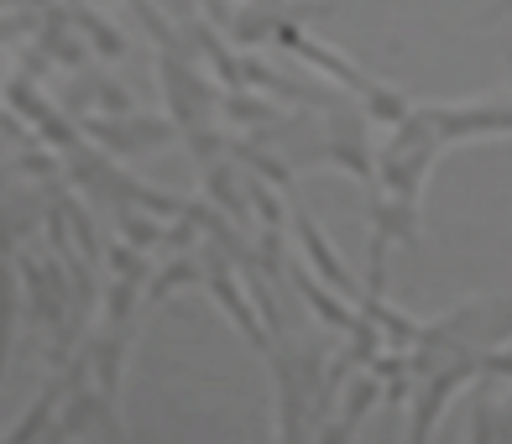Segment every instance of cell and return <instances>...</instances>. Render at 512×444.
I'll list each match as a JSON object with an SVG mask.
<instances>
[{
  "mask_svg": "<svg viewBox=\"0 0 512 444\" xmlns=\"http://www.w3.org/2000/svg\"><path fill=\"white\" fill-rule=\"evenodd\" d=\"M199 277H204V262H199V256H194V251H173L162 267H152V277H147V298H142V303H147V309H157V303L168 298V293L194 288Z\"/></svg>",
  "mask_w": 512,
  "mask_h": 444,
  "instance_id": "cell-17",
  "label": "cell"
},
{
  "mask_svg": "<svg viewBox=\"0 0 512 444\" xmlns=\"http://www.w3.org/2000/svg\"><path fill=\"white\" fill-rule=\"evenodd\" d=\"M6 100H11V110L21 115V121H27V126H37V136H42V142H53L58 152H68L74 142H84V131L63 121L68 110H53L48 100L37 95V79H27V74H21V79H11V84H6Z\"/></svg>",
  "mask_w": 512,
  "mask_h": 444,
  "instance_id": "cell-11",
  "label": "cell"
},
{
  "mask_svg": "<svg viewBox=\"0 0 512 444\" xmlns=\"http://www.w3.org/2000/svg\"><path fill=\"white\" fill-rule=\"evenodd\" d=\"M314 168H340V173H351L356 183H366V189H377V147H371V115H366L356 100L324 105Z\"/></svg>",
  "mask_w": 512,
  "mask_h": 444,
  "instance_id": "cell-5",
  "label": "cell"
},
{
  "mask_svg": "<svg viewBox=\"0 0 512 444\" xmlns=\"http://www.w3.org/2000/svg\"><path fill=\"white\" fill-rule=\"evenodd\" d=\"M267 371L277 382V439L298 444L309 434V403L324 382V366H330V345H298L293 335L288 340H272L267 350Z\"/></svg>",
  "mask_w": 512,
  "mask_h": 444,
  "instance_id": "cell-3",
  "label": "cell"
},
{
  "mask_svg": "<svg viewBox=\"0 0 512 444\" xmlns=\"http://www.w3.org/2000/svg\"><path fill=\"white\" fill-rule=\"evenodd\" d=\"M507 11H512V0H497V6H492V11H486V21H502Z\"/></svg>",
  "mask_w": 512,
  "mask_h": 444,
  "instance_id": "cell-23",
  "label": "cell"
},
{
  "mask_svg": "<svg viewBox=\"0 0 512 444\" xmlns=\"http://www.w3.org/2000/svg\"><path fill=\"white\" fill-rule=\"evenodd\" d=\"M382 387H387V382L377 377V371H366V377L351 387V408H345V413L335 418V424H319V439H324V444H345V439H356V429L366 424V413L377 408Z\"/></svg>",
  "mask_w": 512,
  "mask_h": 444,
  "instance_id": "cell-15",
  "label": "cell"
},
{
  "mask_svg": "<svg viewBox=\"0 0 512 444\" xmlns=\"http://www.w3.org/2000/svg\"><path fill=\"white\" fill-rule=\"evenodd\" d=\"M16 256L0 251V387H6V366H11V335H16V309H21V298H16Z\"/></svg>",
  "mask_w": 512,
  "mask_h": 444,
  "instance_id": "cell-18",
  "label": "cell"
},
{
  "mask_svg": "<svg viewBox=\"0 0 512 444\" xmlns=\"http://www.w3.org/2000/svg\"><path fill=\"white\" fill-rule=\"evenodd\" d=\"M220 115L256 136V131H267L272 121H283L288 110L277 100H267V95H256V89H225V95H220Z\"/></svg>",
  "mask_w": 512,
  "mask_h": 444,
  "instance_id": "cell-16",
  "label": "cell"
},
{
  "mask_svg": "<svg viewBox=\"0 0 512 444\" xmlns=\"http://www.w3.org/2000/svg\"><path fill=\"white\" fill-rule=\"evenodd\" d=\"M157 74H162V95H168V115L178 126V142L194 131L220 126V89L209 84V74L189 53H162L157 48Z\"/></svg>",
  "mask_w": 512,
  "mask_h": 444,
  "instance_id": "cell-6",
  "label": "cell"
},
{
  "mask_svg": "<svg viewBox=\"0 0 512 444\" xmlns=\"http://www.w3.org/2000/svg\"><path fill=\"white\" fill-rule=\"evenodd\" d=\"M445 131L434 126L429 105H413L398 126H392L387 147H377V199H371V230L387 241L418 251V230H424V183L434 157L445 152Z\"/></svg>",
  "mask_w": 512,
  "mask_h": 444,
  "instance_id": "cell-1",
  "label": "cell"
},
{
  "mask_svg": "<svg viewBox=\"0 0 512 444\" xmlns=\"http://www.w3.org/2000/svg\"><path fill=\"white\" fill-rule=\"evenodd\" d=\"M79 131L84 142H95L100 152L110 157H142V152H157L178 142V126L173 115H147V110H126V115H79Z\"/></svg>",
  "mask_w": 512,
  "mask_h": 444,
  "instance_id": "cell-7",
  "label": "cell"
},
{
  "mask_svg": "<svg viewBox=\"0 0 512 444\" xmlns=\"http://www.w3.org/2000/svg\"><path fill=\"white\" fill-rule=\"evenodd\" d=\"M105 267H110V277H131V283H147V277H152L147 251H136L131 241H115V246H105Z\"/></svg>",
  "mask_w": 512,
  "mask_h": 444,
  "instance_id": "cell-21",
  "label": "cell"
},
{
  "mask_svg": "<svg viewBox=\"0 0 512 444\" xmlns=\"http://www.w3.org/2000/svg\"><path fill=\"white\" fill-rule=\"evenodd\" d=\"M288 277H293V288H298V298H304V309L324 324V330H351L356 324V303L345 298V293H335L330 283H319L314 277V267H288Z\"/></svg>",
  "mask_w": 512,
  "mask_h": 444,
  "instance_id": "cell-14",
  "label": "cell"
},
{
  "mask_svg": "<svg viewBox=\"0 0 512 444\" xmlns=\"http://www.w3.org/2000/svg\"><path fill=\"white\" fill-rule=\"evenodd\" d=\"M115 215H121V241H131L136 251H152V246H162V236H168V225H162V215H152V209L115 204Z\"/></svg>",
  "mask_w": 512,
  "mask_h": 444,
  "instance_id": "cell-20",
  "label": "cell"
},
{
  "mask_svg": "<svg viewBox=\"0 0 512 444\" xmlns=\"http://www.w3.org/2000/svg\"><path fill=\"white\" fill-rule=\"evenodd\" d=\"M63 6H68V16H74V27H79L89 42H95L105 58H126V37H121V32H110V21H105L100 11H89L84 0H63Z\"/></svg>",
  "mask_w": 512,
  "mask_h": 444,
  "instance_id": "cell-19",
  "label": "cell"
},
{
  "mask_svg": "<svg viewBox=\"0 0 512 444\" xmlns=\"http://www.w3.org/2000/svg\"><path fill=\"white\" fill-rule=\"evenodd\" d=\"M53 413H58V397L42 387L37 397H32V408H27V418L21 424H11V439L21 444V439H37V434H48L53 429Z\"/></svg>",
  "mask_w": 512,
  "mask_h": 444,
  "instance_id": "cell-22",
  "label": "cell"
},
{
  "mask_svg": "<svg viewBox=\"0 0 512 444\" xmlns=\"http://www.w3.org/2000/svg\"><path fill=\"white\" fill-rule=\"evenodd\" d=\"M481 377V350H455V356H445L429 377H424V392H418V403H413V444H424L434 429H439V418H445L450 408V397L460 387H471Z\"/></svg>",
  "mask_w": 512,
  "mask_h": 444,
  "instance_id": "cell-8",
  "label": "cell"
},
{
  "mask_svg": "<svg viewBox=\"0 0 512 444\" xmlns=\"http://www.w3.org/2000/svg\"><path fill=\"white\" fill-rule=\"evenodd\" d=\"M434 126L445 131V142L465 136H512V100H481V105H429Z\"/></svg>",
  "mask_w": 512,
  "mask_h": 444,
  "instance_id": "cell-12",
  "label": "cell"
},
{
  "mask_svg": "<svg viewBox=\"0 0 512 444\" xmlns=\"http://www.w3.org/2000/svg\"><path fill=\"white\" fill-rule=\"evenodd\" d=\"M272 42L283 53H293V58H304L309 68H319L330 84H340L345 95H351L366 115H371V126H398L403 115L413 110V100L403 95V89H387L382 79H371V74H361V68L345 58V53H335L330 42H319L314 32H304L298 27V16H288V11H277V21H272Z\"/></svg>",
  "mask_w": 512,
  "mask_h": 444,
  "instance_id": "cell-2",
  "label": "cell"
},
{
  "mask_svg": "<svg viewBox=\"0 0 512 444\" xmlns=\"http://www.w3.org/2000/svg\"><path fill=\"white\" fill-rule=\"evenodd\" d=\"M204 199L220 209V215H230L236 225H251V199H246V168L236 157H215V162H204Z\"/></svg>",
  "mask_w": 512,
  "mask_h": 444,
  "instance_id": "cell-13",
  "label": "cell"
},
{
  "mask_svg": "<svg viewBox=\"0 0 512 444\" xmlns=\"http://www.w3.org/2000/svg\"><path fill=\"white\" fill-rule=\"evenodd\" d=\"M136 293H147V283L110 277L105 283V324L89 335V350H95V387L105 397H115V403H121L126 356H131V340H136Z\"/></svg>",
  "mask_w": 512,
  "mask_h": 444,
  "instance_id": "cell-4",
  "label": "cell"
},
{
  "mask_svg": "<svg viewBox=\"0 0 512 444\" xmlns=\"http://www.w3.org/2000/svg\"><path fill=\"white\" fill-rule=\"evenodd\" d=\"M288 236H293L298 246H304V256H309V267H314L319 283H330V288H335V293H345V298L356 293V277H351V267H345L340 256L330 251V241H324L319 220H314V215H309V209L298 204V199H288Z\"/></svg>",
  "mask_w": 512,
  "mask_h": 444,
  "instance_id": "cell-10",
  "label": "cell"
},
{
  "mask_svg": "<svg viewBox=\"0 0 512 444\" xmlns=\"http://www.w3.org/2000/svg\"><path fill=\"white\" fill-rule=\"evenodd\" d=\"M79 434H95V439H126V424L115 418V397H105L95 382H84L63 397V408L53 418L48 439H79Z\"/></svg>",
  "mask_w": 512,
  "mask_h": 444,
  "instance_id": "cell-9",
  "label": "cell"
}]
</instances>
